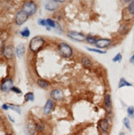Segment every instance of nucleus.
<instances>
[{
  "mask_svg": "<svg viewBox=\"0 0 134 135\" xmlns=\"http://www.w3.org/2000/svg\"><path fill=\"white\" fill-rule=\"evenodd\" d=\"M50 97L55 100H61L64 98V93L59 89H55L50 92Z\"/></svg>",
  "mask_w": 134,
  "mask_h": 135,
  "instance_id": "obj_7",
  "label": "nucleus"
},
{
  "mask_svg": "<svg viewBox=\"0 0 134 135\" xmlns=\"http://www.w3.org/2000/svg\"><path fill=\"white\" fill-rule=\"evenodd\" d=\"M24 51H25V47H24V44L22 43H20L19 45H18V47H16V54H17L18 57L21 58L24 54Z\"/></svg>",
  "mask_w": 134,
  "mask_h": 135,
  "instance_id": "obj_13",
  "label": "nucleus"
},
{
  "mask_svg": "<svg viewBox=\"0 0 134 135\" xmlns=\"http://www.w3.org/2000/svg\"><path fill=\"white\" fill-rule=\"evenodd\" d=\"M11 90L13 91V92L17 93V94H22V90H21L20 89L18 88V87H12V88L11 89Z\"/></svg>",
  "mask_w": 134,
  "mask_h": 135,
  "instance_id": "obj_31",
  "label": "nucleus"
},
{
  "mask_svg": "<svg viewBox=\"0 0 134 135\" xmlns=\"http://www.w3.org/2000/svg\"><path fill=\"white\" fill-rule=\"evenodd\" d=\"M111 42H112V41H111L110 39L100 38V39H98L97 40L95 46L98 48H105L107 47H108V46L111 44Z\"/></svg>",
  "mask_w": 134,
  "mask_h": 135,
  "instance_id": "obj_6",
  "label": "nucleus"
},
{
  "mask_svg": "<svg viewBox=\"0 0 134 135\" xmlns=\"http://www.w3.org/2000/svg\"><path fill=\"white\" fill-rule=\"evenodd\" d=\"M98 126H100V128L102 131L106 133V132H108V130L109 123L106 118H103V119L100 120V122H98Z\"/></svg>",
  "mask_w": 134,
  "mask_h": 135,
  "instance_id": "obj_11",
  "label": "nucleus"
},
{
  "mask_svg": "<svg viewBox=\"0 0 134 135\" xmlns=\"http://www.w3.org/2000/svg\"><path fill=\"white\" fill-rule=\"evenodd\" d=\"M36 130L37 132H42L44 130V126L42 123H37L36 125Z\"/></svg>",
  "mask_w": 134,
  "mask_h": 135,
  "instance_id": "obj_28",
  "label": "nucleus"
},
{
  "mask_svg": "<svg viewBox=\"0 0 134 135\" xmlns=\"http://www.w3.org/2000/svg\"><path fill=\"white\" fill-rule=\"evenodd\" d=\"M56 32H57L58 33H61V32H62V31H61V27L59 23H56Z\"/></svg>",
  "mask_w": 134,
  "mask_h": 135,
  "instance_id": "obj_32",
  "label": "nucleus"
},
{
  "mask_svg": "<svg viewBox=\"0 0 134 135\" xmlns=\"http://www.w3.org/2000/svg\"><path fill=\"white\" fill-rule=\"evenodd\" d=\"M28 13H26L24 11L21 10L17 13V15H16L15 22L18 26H21V25H22L26 20H28Z\"/></svg>",
  "mask_w": 134,
  "mask_h": 135,
  "instance_id": "obj_5",
  "label": "nucleus"
},
{
  "mask_svg": "<svg viewBox=\"0 0 134 135\" xmlns=\"http://www.w3.org/2000/svg\"><path fill=\"white\" fill-rule=\"evenodd\" d=\"M87 50H89L90 52H97V53H100V54H105L106 52L105 51H101V50H98V49H95V48H90V47H86Z\"/></svg>",
  "mask_w": 134,
  "mask_h": 135,
  "instance_id": "obj_25",
  "label": "nucleus"
},
{
  "mask_svg": "<svg viewBox=\"0 0 134 135\" xmlns=\"http://www.w3.org/2000/svg\"><path fill=\"white\" fill-rule=\"evenodd\" d=\"M128 31H129V28L127 26V25H125V24H123V25H122L121 27H120V28H119V32L121 33L122 35H125V34H127Z\"/></svg>",
  "mask_w": 134,
  "mask_h": 135,
  "instance_id": "obj_18",
  "label": "nucleus"
},
{
  "mask_svg": "<svg viewBox=\"0 0 134 135\" xmlns=\"http://www.w3.org/2000/svg\"><path fill=\"white\" fill-rule=\"evenodd\" d=\"M4 56L7 59L12 58V56H13V51H12V47H10V46H6V47H4Z\"/></svg>",
  "mask_w": 134,
  "mask_h": 135,
  "instance_id": "obj_12",
  "label": "nucleus"
},
{
  "mask_svg": "<svg viewBox=\"0 0 134 135\" xmlns=\"http://www.w3.org/2000/svg\"><path fill=\"white\" fill-rule=\"evenodd\" d=\"M128 11L131 15H134V1L130 2V4L128 7Z\"/></svg>",
  "mask_w": 134,
  "mask_h": 135,
  "instance_id": "obj_22",
  "label": "nucleus"
},
{
  "mask_svg": "<svg viewBox=\"0 0 134 135\" xmlns=\"http://www.w3.org/2000/svg\"><path fill=\"white\" fill-rule=\"evenodd\" d=\"M123 124H124V126L127 128L128 130L131 131V125H130V119L128 118V117H125L124 118H123Z\"/></svg>",
  "mask_w": 134,
  "mask_h": 135,
  "instance_id": "obj_20",
  "label": "nucleus"
},
{
  "mask_svg": "<svg viewBox=\"0 0 134 135\" xmlns=\"http://www.w3.org/2000/svg\"><path fill=\"white\" fill-rule=\"evenodd\" d=\"M20 34L24 37H28L29 36H30V31H29L28 28H25L20 32Z\"/></svg>",
  "mask_w": 134,
  "mask_h": 135,
  "instance_id": "obj_21",
  "label": "nucleus"
},
{
  "mask_svg": "<svg viewBox=\"0 0 134 135\" xmlns=\"http://www.w3.org/2000/svg\"><path fill=\"white\" fill-rule=\"evenodd\" d=\"M2 109H4V110H8L9 109V105H8L6 104H2Z\"/></svg>",
  "mask_w": 134,
  "mask_h": 135,
  "instance_id": "obj_33",
  "label": "nucleus"
},
{
  "mask_svg": "<svg viewBox=\"0 0 134 135\" xmlns=\"http://www.w3.org/2000/svg\"><path fill=\"white\" fill-rule=\"evenodd\" d=\"M58 51L62 56L66 58H70L72 56V49L66 43H60L58 45Z\"/></svg>",
  "mask_w": 134,
  "mask_h": 135,
  "instance_id": "obj_2",
  "label": "nucleus"
},
{
  "mask_svg": "<svg viewBox=\"0 0 134 135\" xmlns=\"http://www.w3.org/2000/svg\"><path fill=\"white\" fill-rule=\"evenodd\" d=\"M128 114L131 118H134V107L133 106H129L127 109Z\"/></svg>",
  "mask_w": 134,
  "mask_h": 135,
  "instance_id": "obj_23",
  "label": "nucleus"
},
{
  "mask_svg": "<svg viewBox=\"0 0 134 135\" xmlns=\"http://www.w3.org/2000/svg\"><path fill=\"white\" fill-rule=\"evenodd\" d=\"M119 135H126L125 133H123V132H121V133H119Z\"/></svg>",
  "mask_w": 134,
  "mask_h": 135,
  "instance_id": "obj_35",
  "label": "nucleus"
},
{
  "mask_svg": "<svg viewBox=\"0 0 134 135\" xmlns=\"http://www.w3.org/2000/svg\"><path fill=\"white\" fill-rule=\"evenodd\" d=\"M45 44V40L42 37H35L31 40L29 47L33 52H37Z\"/></svg>",
  "mask_w": 134,
  "mask_h": 135,
  "instance_id": "obj_1",
  "label": "nucleus"
},
{
  "mask_svg": "<svg viewBox=\"0 0 134 135\" xmlns=\"http://www.w3.org/2000/svg\"><path fill=\"white\" fill-rule=\"evenodd\" d=\"M130 62L131 63H132V64H134V54H133V55H132V57H131L130 58Z\"/></svg>",
  "mask_w": 134,
  "mask_h": 135,
  "instance_id": "obj_34",
  "label": "nucleus"
},
{
  "mask_svg": "<svg viewBox=\"0 0 134 135\" xmlns=\"http://www.w3.org/2000/svg\"><path fill=\"white\" fill-rule=\"evenodd\" d=\"M81 63H82L83 66H84V67H86V68H90V67L92 66V65H93L92 61H91L88 57H85V56H84V57L82 58Z\"/></svg>",
  "mask_w": 134,
  "mask_h": 135,
  "instance_id": "obj_14",
  "label": "nucleus"
},
{
  "mask_svg": "<svg viewBox=\"0 0 134 135\" xmlns=\"http://www.w3.org/2000/svg\"><path fill=\"white\" fill-rule=\"evenodd\" d=\"M38 24H39V25H41V26L47 27L46 20H44V19H39V20H38Z\"/></svg>",
  "mask_w": 134,
  "mask_h": 135,
  "instance_id": "obj_29",
  "label": "nucleus"
},
{
  "mask_svg": "<svg viewBox=\"0 0 134 135\" xmlns=\"http://www.w3.org/2000/svg\"><path fill=\"white\" fill-rule=\"evenodd\" d=\"M122 60V55L121 53H118L116 56H114V58H112V61H114V62H117V61H121Z\"/></svg>",
  "mask_w": 134,
  "mask_h": 135,
  "instance_id": "obj_27",
  "label": "nucleus"
},
{
  "mask_svg": "<svg viewBox=\"0 0 134 135\" xmlns=\"http://www.w3.org/2000/svg\"><path fill=\"white\" fill-rule=\"evenodd\" d=\"M9 107H11V109H13L14 111L18 112V114H20V113H21V110H20V109L18 106H15V105L11 104V105H9Z\"/></svg>",
  "mask_w": 134,
  "mask_h": 135,
  "instance_id": "obj_30",
  "label": "nucleus"
},
{
  "mask_svg": "<svg viewBox=\"0 0 134 135\" xmlns=\"http://www.w3.org/2000/svg\"><path fill=\"white\" fill-rule=\"evenodd\" d=\"M37 85H38L40 87L42 88V89H46V88H47L48 86L50 85V83L48 82L47 80L39 79L38 80H37Z\"/></svg>",
  "mask_w": 134,
  "mask_h": 135,
  "instance_id": "obj_16",
  "label": "nucleus"
},
{
  "mask_svg": "<svg viewBox=\"0 0 134 135\" xmlns=\"http://www.w3.org/2000/svg\"><path fill=\"white\" fill-rule=\"evenodd\" d=\"M124 86H132V85L128 81H127L124 78H121L118 82V88H122Z\"/></svg>",
  "mask_w": 134,
  "mask_h": 135,
  "instance_id": "obj_17",
  "label": "nucleus"
},
{
  "mask_svg": "<svg viewBox=\"0 0 134 135\" xmlns=\"http://www.w3.org/2000/svg\"><path fill=\"white\" fill-rule=\"evenodd\" d=\"M46 23H47V26L50 27V28H56V23H55V22L53 21L52 19L48 18V19H46Z\"/></svg>",
  "mask_w": 134,
  "mask_h": 135,
  "instance_id": "obj_26",
  "label": "nucleus"
},
{
  "mask_svg": "<svg viewBox=\"0 0 134 135\" xmlns=\"http://www.w3.org/2000/svg\"><path fill=\"white\" fill-rule=\"evenodd\" d=\"M22 11L28 13V16L33 15L36 11V5L33 2H26L22 5Z\"/></svg>",
  "mask_w": 134,
  "mask_h": 135,
  "instance_id": "obj_3",
  "label": "nucleus"
},
{
  "mask_svg": "<svg viewBox=\"0 0 134 135\" xmlns=\"http://www.w3.org/2000/svg\"><path fill=\"white\" fill-rule=\"evenodd\" d=\"M12 80L11 79H7L5 80L1 85V90L2 91H8L13 87L12 86Z\"/></svg>",
  "mask_w": 134,
  "mask_h": 135,
  "instance_id": "obj_9",
  "label": "nucleus"
},
{
  "mask_svg": "<svg viewBox=\"0 0 134 135\" xmlns=\"http://www.w3.org/2000/svg\"><path fill=\"white\" fill-rule=\"evenodd\" d=\"M104 104H105V106L107 108L111 107L112 98H111V95L109 94H105V96H104Z\"/></svg>",
  "mask_w": 134,
  "mask_h": 135,
  "instance_id": "obj_15",
  "label": "nucleus"
},
{
  "mask_svg": "<svg viewBox=\"0 0 134 135\" xmlns=\"http://www.w3.org/2000/svg\"><path fill=\"white\" fill-rule=\"evenodd\" d=\"M53 108H54V102L52 99H48L43 108V114L46 115L49 114L53 109Z\"/></svg>",
  "mask_w": 134,
  "mask_h": 135,
  "instance_id": "obj_8",
  "label": "nucleus"
},
{
  "mask_svg": "<svg viewBox=\"0 0 134 135\" xmlns=\"http://www.w3.org/2000/svg\"><path fill=\"white\" fill-rule=\"evenodd\" d=\"M86 41L90 43V44H96V42H97V40H96L94 37H91V36H87L86 37Z\"/></svg>",
  "mask_w": 134,
  "mask_h": 135,
  "instance_id": "obj_24",
  "label": "nucleus"
},
{
  "mask_svg": "<svg viewBox=\"0 0 134 135\" xmlns=\"http://www.w3.org/2000/svg\"><path fill=\"white\" fill-rule=\"evenodd\" d=\"M45 8H46V9L48 11H55L59 8L58 1H55V0L49 1L45 5Z\"/></svg>",
  "mask_w": 134,
  "mask_h": 135,
  "instance_id": "obj_10",
  "label": "nucleus"
},
{
  "mask_svg": "<svg viewBox=\"0 0 134 135\" xmlns=\"http://www.w3.org/2000/svg\"><path fill=\"white\" fill-rule=\"evenodd\" d=\"M24 98H25V101L28 102V101H33L34 100V94L32 92H28L26 93L25 95H24Z\"/></svg>",
  "mask_w": 134,
  "mask_h": 135,
  "instance_id": "obj_19",
  "label": "nucleus"
},
{
  "mask_svg": "<svg viewBox=\"0 0 134 135\" xmlns=\"http://www.w3.org/2000/svg\"><path fill=\"white\" fill-rule=\"evenodd\" d=\"M67 37H69L70 38H71L74 41L76 42H84V40H86V37L83 33L80 32H77L74 31H69L67 32Z\"/></svg>",
  "mask_w": 134,
  "mask_h": 135,
  "instance_id": "obj_4",
  "label": "nucleus"
}]
</instances>
